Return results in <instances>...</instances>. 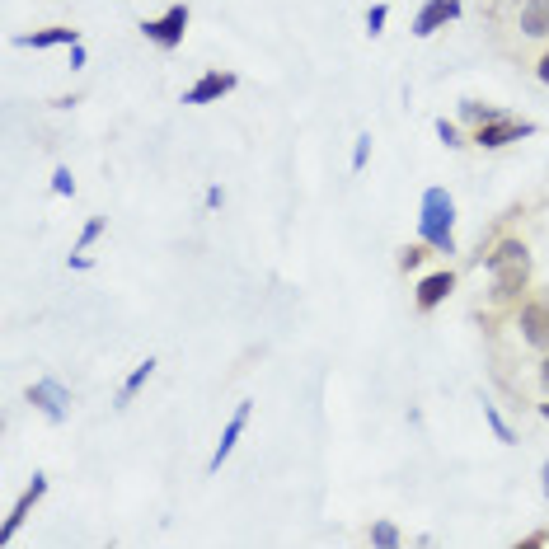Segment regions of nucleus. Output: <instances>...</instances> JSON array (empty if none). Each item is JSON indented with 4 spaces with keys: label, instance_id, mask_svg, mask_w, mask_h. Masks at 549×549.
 Masks as SVG:
<instances>
[{
    "label": "nucleus",
    "instance_id": "3",
    "mask_svg": "<svg viewBox=\"0 0 549 549\" xmlns=\"http://www.w3.org/2000/svg\"><path fill=\"white\" fill-rule=\"evenodd\" d=\"M517 137H531V122H512V118H493V122H479V146H507Z\"/></svg>",
    "mask_w": 549,
    "mask_h": 549
},
{
    "label": "nucleus",
    "instance_id": "6",
    "mask_svg": "<svg viewBox=\"0 0 549 549\" xmlns=\"http://www.w3.org/2000/svg\"><path fill=\"white\" fill-rule=\"evenodd\" d=\"M226 90H235V76L230 71H207V76L183 94V104H207V99H221Z\"/></svg>",
    "mask_w": 549,
    "mask_h": 549
},
{
    "label": "nucleus",
    "instance_id": "13",
    "mask_svg": "<svg viewBox=\"0 0 549 549\" xmlns=\"http://www.w3.org/2000/svg\"><path fill=\"white\" fill-rule=\"evenodd\" d=\"M24 47H52V43H76V33L71 29H47V33H29V38H19Z\"/></svg>",
    "mask_w": 549,
    "mask_h": 549
},
{
    "label": "nucleus",
    "instance_id": "2",
    "mask_svg": "<svg viewBox=\"0 0 549 549\" xmlns=\"http://www.w3.org/2000/svg\"><path fill=\"white\" fill-rule=\"evenodd\" d=\"M451 216H456V202L446 198L442 188H427V193H423V240L432 244V249H442V254H451V249H456Z\"/></svg>",
    "mask_w": 549,
    "mask_h": 549
},
{
    "label": "nucleus",
    "instance_id": "1",
    "mask_svg": "<svg viewBox=\"0 0 549 549\" xmlns=\"http://www.w3.org/2000/svg\"><path fill=\"white\" fill-rule=\"evenodd\" d=\"M488 273H493V296H498V301L521 296L526 277H531V254H526V244H517V240L498 244V249L488 254Z\"/></svg>",
    "mask_w": 549,
    "mask_h": 549
},
{
    "label": "nucleus",
    "instance_id": "18",
    "mask_svg": "<svg viewBox=\"0 0 549 549\" xmlns=\"http://www.w3.org/2000/svg\"><path fill=\"white\" fill-rule=\"evenodd\" d=\"M381 24H385V5H376V10H371V19H366V29L381 33Z\"/></svg>",
    "mask_w": 549,
    "mask_h": 549
},
{
    "label": "nucleus",
    "instance_id": "4",
    "mask_svg": "<svg viewBox=\"0 0 549 549\" xmlns=\"http://www.w3.org/2000/svg\"><path fill=\"white\" fill-rule=\"evenodd\" d=\"M141 29H146V38H155L160 47H174L183 38V29H188V10L174 5L165 19H151V24H141Z\"/></svg>",
    "mask_w": 549,
    "mask_h": 549
},
{
    "label": "nucleus",
    "instance_id": "16",
    "mask_svg": "<svg viewBox=\"0 0 549 549\" xmlns=\"http://www.w3.org/2000/svg\"><path fill=\"white\" fill-rule=\"evenodd\" d=\"M465 118L470 122H493L498 113H493V108H479V104H465Z\"/></svg>",
    "mask_w": 549,
    "mask_h": 549
},
{
    "label": "nucleus",
    "instance_id": "20",
    "mask_svg": "<svg viewBox=\"0 0 549 549\" xmlns=\"http://www.w3.org/2000/svg\"><path fill=\"white\" fill-rule=\"evenodd\" d=\"M437 137H442L446 146H456V127H451V122H437Z\"/></svg>",
    "mask_w": 549,
    "mask_h": 549
},
{
    "label": "nucleus",
    "instance_id": "7",
    "mask_svg": "<svg viewBox=\"0 0 549 549\" xmlns=\"http://www.w3.org/2000/svg\"><path fill=\"white\" fill-rule=\"evenodd\" d=\"M521 329H526V343L549 348V301L526 305V310H521Z\"/></svg>",
    "mask_w": 549,
    "mask_h": 549
},
{
    "label": "nucleus",
    "instance_id": "24",
    "mask_svg": "<svg viewBox=\"0 0 549 549\" xmlns=\"http://www.w3.org/2000/svg\"><path fill=\"white\" fill-rule=\"evenodd\" d=\"M545 418H549V404H545Z\"/></svg>",
    "mask_w": 549,
    "mask_h": 549
},
{
    "label": "nucleus",
    "instance_id": "22",
    "mask_svg": "<svg viewBox=\"0 0 549 549\" xmlns=\"http://www.w3.org/2000/svg\"><path fill=\"white\" fill-rule=\"evenodd\" d=\"M545 493H549V465H545Z\"/></svg>",
    "mask_w": 549,
    "mask_h": 549
},
{
    "label": "nucleus",
    "instance_id": "17",
    "mask_svg": "<svg viewBox=\"0 0 549 549\" xmlns=\"http://www.w3.org/2000/svg\"><path fill=\"white\" fill-rule=\"evenodd\" d=\"M52 188H57V193H71V188H76L71 169H57V174H52Z\"/></svg>",
    "mask_w": 549,
    "mask_h": 549
},
{
    "label": "nucleus",
    "instance_id": "21",
    "mask_svg": "<svg viewBox=\"0 0 549 549\" xmlns=\"http://www.w3.org/2000/svg\"><path fill=\"white\" fill-rule=\"evenodd\" d=\"M540 80H545V85H549V57L540 61Z\"/></svg>",
    "mask_w": 549,
    "mask_h": 549
},
{
    "label": "nucleus",
    "instance_id": "19",
    "mask_svg": "<svg viewBox=\"0 0 549 549\" xmlns=\"http://www.w3.org/2000/svg\"><path fill=\"white\" fill-rule=\"evenodd\" d=\"M399 263H404V268H418V263H423V249H404V254H399Z\"/></svg>",
    "mask_w": 549,
    "mask_h": 549
},
{
    "label": "nucleus",
    "instance_id": "12",
    "mask_svg": "<svg viewBox=\"0 0 549 549\" xmlns=\"http://www.w3.org/2000/svg\"><path fill=\"white\" fill-rule=\"evenodd\" d=\"M43 474H38V479H33V488H29V493H24V498H19V507H15V512H10V521H5V535H15L19 531V521H24V512H29V507L33 503H38V498H43Z\"/></svg>",
    "mask_w": 549,
    "mask_h": 549
},
{
    "label": "nucleus",
    "instance_id": "14",
    "mask_svg": "<svg viewBox=\"0 0 549 549\" xmlns=\"http://www.w3.org/2000/svg\"><path fill=\"white\" fill-rule=\"evenodd\" d=\"M151 366H155V362H141L137 371H132V381H127V390H122V399L132 395V390H137V385H146V376H151Z\"/></svg>",
    "mask_w": 549,
    "mask_h": 549
},
{
    "label": "nucleus",
    "instance_id": "23",
    "mask_svg": "<svg viewBox=\"0 0 549 549\" xmlns=\"http://www.w3.org/2000/svg\"><path fill=\"white\" fill-rule=\"evenodd\" d=\"M545 385H549V357H545Z\"/></svg>",
    "mask_w": 549,
    "mask_h": 549
},
{
    "label": "nucleus",
    "instance_id": "11",
    "mask_svg": "<svg viewBox=\"0 0 549 549\" xmlns=\"http://www.w3.org/2000/svg\"><path fill=\"white\" fill-rule=\"evenodd\" d=\"M29 399L38 404V409L47 413V418H61V404H66V395H61V385H33Z\"/></svg>",
    "mask_w": 549,
    "mask_h": 549
},
{
    "label": "nucleus",
    "instance_id": "15",
    "mask_svg": "<svg viewBox=\"0 0 549 549\" xmlns=\"http://www.w3.org/2000/svg\"><path fill=\"white\" fill-rule=\"evenodd\" d=\"M371 540H376V545H395V540H399V531H395V526H390V521H381V526L371 531Z\"/></svg>",
    "mask_w": 549,
    "mask_h": 549
},
{
    "label": "nucleus",
    "instance_id": "8",
    "mask_svg": "<svg viewBox=\"0 0 549 549\" xmlns=\"http://www.w3.org/2000/svg\"><path fill=\"white\" fill-rule=\"evenodd\" d=\"M521 29L531 33V38H549V0H526V10H521Z\"/></svg>",
    "mask_w": 549,
    "mask_h": 549
},
{
    "label": "nucleus",
    "instance_id": "10",
    "mask_svg": "<svg viewBox=\"0 0 549 549\" xmlns=\"http://www.w3.org/2000/svg\"><path fill=\"white\" fill-rule=\"evenodd\" d=\"M244 423H249V404H240V409H235V418H230V427H226V437H221V446H216V456H212V470H221V460L230 456V446H235V437L244 432Z\"/></svg>",
    "mask_w": 549,
    "mask_h": 549
},
{
    "label": "nucleus",
    "instance_id": "9",
    "mask_svg": "<svg viewBox=\"0 0 549 549\" xmlns=\"http://www.w3.org/2000/svg\"><path fill=\"white\" fill-rule=\"evenodd\" d=\"M451 287H456V277H451V273L427 277L423 287H418V305H423V310H432V305L442 301V296H451Z\"/></svg>",
    "mask_w": 549,
    "mask_h": 549
},
{
    "label": "nucleus",
    "instance_id": "5",
    "mask_svg": "<svg viewBox=\"0 0 549 549\" xmlns=\"http://www.w3.org/2000/svg\"><path fill=\"white\" fill-rule=\"evenodd\" d=\"M456 15H460L456 0H427L423 10H418V19H413V33H418V38H427V33H437L446 19H456Z\"/></svg>",
    "mask_w": 549,
    "mask_h": 549
}]
</instances>
